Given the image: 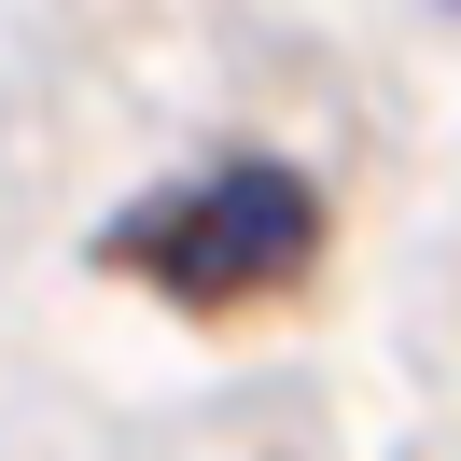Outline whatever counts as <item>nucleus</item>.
<instances>
[{
    "label": "nucleus",
    "mask_w": 461,
    "mask_h": 461,
    "mask_svg": "<svg viewBox=\"0 0 461 461\" xmlns=\"http://www.w3.org/2000/svg\"><path fill=\"white\" fill-rule=\"evenodd\" d=\"M308 238H321V196L294 168H210V182H182V196L126 210L113 266H140L182 308H238V294H280L294 266H308Z\"/></svg>",
    "instance_id": "nucleus-1"
}]
</instances>
